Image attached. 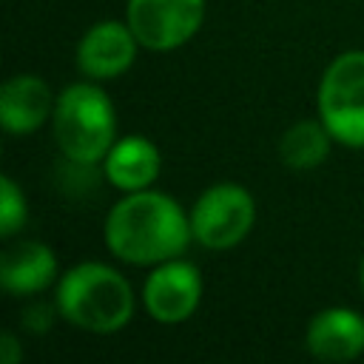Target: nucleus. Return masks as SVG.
I'll return each mask as SVG.
<instances>
[{
    "label": "nucleus",
    "instance_id": "obj_1",
    "mask_svg": "<svg viewBox=\"0 0 364 364\" xmlns=\"http://www.w3.org/2000/svg\"><path fill=\"white\" fill-rule=\"evenodd\" d=\"M193 230L191 216L159 191H131L105 216V245L128 264H159L182 256Z\"/></svg>",
    "mask_w": 364,
    "mask_h": 364
},
{
    "label": "nucleus",
    "instance_id": "obj_2",
    "mask_svg": "<svg viewBox=\"0 0 364 364\" xmlns=\"http://www.w3.org/2000/svg\"><path fill=\"white\" fill-rule=\"evenodd\" d=\"M57 310L88 333H117L134 316V290L114 267L82 262L63 273L57 284Z\"/></svg>",
    "mask_w": 364,
    "mask_h": 364
},
{
    "label": "nucleus",
    "instance_id": "obj_3",
    "mask_svg": "<svg viewBox=\"0 0 364 364\" xmlns=\"http://www.w3.org/2000/svg\"><path fill=\"white\" fill-rule=\"evenodd\" d=\"M54 136L60 151L82 165L105 159L114 145L117 119L108 94L91 82L68 85L54 102Z\"/></svg>",
    "mask_w": 364,
    "mask_h": 364
},
{
    "label": "nucleus",
    "instance_id": "obj_4",
    "mask_svg": "<svg viewBox=\"0 0 364 364\" xmlns=\"http://www.w3.org/2000/svg\"><path fill=\"white\" fill-rule=\"evenodd\" d=\"M318 117L333 139L364 148V51H344L324 68Z\"/></svg>",
    "mask_w": 364,
    "mask_h": 364
},
{
    "label": "nucleus",
    "instance_id": "obj_5",
    "mask_svg": "<svg viewBox=\"0 0 364 364\" xmlns=\"http://www.w3.org/2000/svg\"><path fill=\"white\" fill-rule=\"evenodd\" d=\"M256 219V202L250 191L236 182L210 185L191 210L193 239L210 250H228L239 245Z\"/></svg>",
    "mask_w": 364,
    "mask_h": 364
},
{
    "label": "nucleus",
    "instance_id": "obj_6",
    "mask_svg": "<svg viewBox=\"0 0 364 364\" xmlns=\"http://www.w3.org/2000/svg\"><path fill=\"white\" fill-rule=\"evenodd\" d=\"M205 17V0H128L125 23L148 51H173L188 43Z\"/></svg>",
    "mask_w": 364,
    "mask_h": 364
},
{
    "label": "nucleus",
    "instance_id": "obj_7",
    "mask_svg": "<svg viewBox=\"0 0 364 364\" xmlns=\"http://www.w3.org/2000/svg\"><path fill=\"white\" fill-rule=\"evenodd\" d=\"M199 299H202V276L196 264L179 256L159 262L142 287L145 310L159 324H182L185 318L193 316Z\"/></svg>",
    "mask_w": 364,
    "mask_h": 364
},
{
    "label": "nucleus",
    "instance_id": "obj_8",
    "mask_svg": "<svg viewBox=\"0 0 364 364\" xmlns=\"http://www.w3.org/2000/svg\"><path fill=\"white\" fill-rule=\"evenodd\" d=\"M136 46L139 40L128 23L102 20L82 34L77 46V65L85 77L111 80L131 68L136 57Z\"/></svg>",
    "mask_w": 364,
    "mask_h": 364
},
{
    "label": "nucleus",
    "instance_id": "obj_9",
    "mask_svg": "<svg viewBox=\"0 0 364 364\" xmlns=\"http://www.w3.org/2000/svg\"><path fill=\"white\" fill-rule=\"evenodd\" d=\"M307 350L324 361H353L364 353V318L350 307H327L307 324Z\"/></svg>",
    "mask_w": 364,
    "mask_h": 364
},
{
    "label": "nucleus",
    "instance_id": "obj_10",
    "mask_svg": "<svg viewBox=\"0 0 364 364\" xmlns=\"http://www.w3.org/2000/svg\"><path fill=\"white\" fill-rule=\"evenodd\" d=\"M54 114L51 88L31 74L11 77L0 91V122L9 134H31Z\"/></svg>",
    "mask_w": 364,
    "mask_h": 364
},
{
    "label": "nucleus",
    "instance_id": "obj_11",
    "mask_svg": "<svg viewBox=\"0 0 364 364\" xmlns=\"http://www.w3.org/2000/svg\"><path fill=\"white\" fill-rule=\"evenodd\" d=\"M57 276V259L43 242H20L0 259V284L9 293L31 296L46 290Z\"/></svg>",
    "mask_w": 364,
    "mask_h": 364
},
{
    "label": "nucleus",
    "instance_id": "obj_12",
    "mask_svg": "<svg viewBox=\"0 0 364 364\" xmlns=\"http://www.w3.org/2000/svg\"><path fill=\"white\" fill-rule=\"evenodd\" d=\"M105 176L119 191H142L159 176V148L145 136H125L111 145V151L102 159Z\"/></svg>",
    "mask_w": 364,
    "mask_h": 364
},
{
    "label": "nucleus",
    "instance_id": "obj_13",
    "mask_svg": "<svg viewBox=\"0 0 364 364\" xmlns=\"http://www.w3.org/2000/svg\"><path fill=\"white\" fill-rule=\"evenodd\" d=\"M330 139H333V134L327 131L324 122L304 119V122L290 125L282 134V139H279V156L293 171H310V168H316V165H321L327 159Z\"/></svg>",
    "mask_w": 364,
    "mask_h": 364
},
{
    "label": "nucleus",
    "instance_id": "obj_14",
    "mask_svg": "<svg viewBox=\"0 0 364 364\" xmlns=\"http://www.w3.org/2000/svg\"><path fill=\"white\" fill-rule=\"evenodd\" d=\"M26 222V196L11 176L0 179V236L9 239Z\"/></svg>",
    "mask_w": 364,
    "mask_h": 364
},
{
    "label": "nucleus",
    "instance_id": "obj_15",
    "mask_svg": "<svg viewBox=\"0 0 364 364\" xmlns=\"http://www.w3.org/2000/svg\"><path fill=\"white\" fill-rule=\"evenodd\" d=\"M20 355H23V350H20L17 338L11 333H3V338H0V361L3 364H17Z\"/></svg>",
    "mask_w": 364,
    "mask_h": 364
},
{
    "label": "nucleus",
    "instance_id": "obj_16",
    "mask_svg": "<svg viewBox=\"0 0 364 364\" xmlns=\"http://www.w3.org/2000/svg\"><path fill=\"white\" fill-rule=\"evenodd\" d=\"M358 282H361V290H364V256H361V264H358Z\"/></svg>",
    "mask_w": 364,
    "mask_h": 364
}]
</instances>
